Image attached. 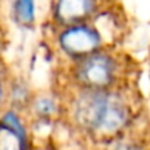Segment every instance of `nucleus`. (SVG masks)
<instances>
[{"mask_svg":"<svg viewBox=\"0 0 150 150\" xmlns=\"http://www.w3.org/2000/svg\"><path fill=\"white\" fill-rule=\"evenodd\" d=\"M65 91L44 90L34 93L25 116L38 125H54L65 119Z\"/></svg>","mask_w":150,"mask_h":150,"instance_id":"6","label":"nucleus"},{"mask_svg":"<svg viewBox=\"0 0 150 150\" xmlns=\"http://www.w3.org/2000/svg\"><path fill=\"white\" fill-rule=\"evenodd\" d=\"M2 49H3V33L0 30V52H2Z\"/></svg>","mask_w":150,"mask_h":150,"instance_id":"12","label":"nucleus"},{"mask_svg":"<svg viewBox=\"0 0 150 150\" xmlns=\"http://www.w3.org/2000/svg\"><path fill=\"white\" fill-rule=\"evenodd\" d=\"M128 75L127 56L116 47H105L83 60L65 66V88L113 90L128 86Z\"/></svg>","mask_w":150,"mask_h":150,"instance_id":"2","label":"nucleus"},{"mask_svg":"<svg viewBox=\"0 0 150 150\" xmlns=\"http://www.w3.org/2000/svg\"><path fill=\"white\" fill-rule=\"evenodd\" d=\"M50 44L63 66L83 60L87 56L109 47L93 21L52 28Z\"/></svg>","mask_w":150,"mask_h":150,"instance_id":"3","label":"nucleus"},{"mask_svg":"<svg viewBox=\"0 0 150 150\" xmlns=\"http://www.w3.org/2000/svg\"><path fill=\"white\" fill-rule=\"evenodd\" d=\"M11 15L19 28L33 30L37 22V2L35 0H12Z\"/></svg>","mask_w":150,"mask_h":150,"instance_id":"8","label":"nucleus"},{"mask_svg":"<svg viewBox=\"0 0 150 150\" xmlns=\"http://www.w3.org/2000/svg\"><path fill=\"white\" fill-rule=\"evenodd\" d=\"M0 150H31V134L24 112L9 106L0 112Z\"/></svg>","mask_w":150,"mask_h":150,"instance_id":"5","label":"nucleus"},{"mask_svg":"<svg viewBox=\"0 0 150 150\" xmlns=\"http://www.w3.org/2000/svg\"><path fill=\"white\" fill-rule=\"evenodd\" d=\"M65 91V121L81 135L106 144L128 134L138 116V97L128 86Z\"/></svg>","mask_w":150,"mask_h":150,"instance_id":"1","label":"nucleus"},{"mask_svg":"<svg viewBox=\"0 0 150 150\" xmlns=\"http://www.w3.org/2000/svg\"><path fill=\"white\" fill-rule=\"evenodd\" d=\"M9 78H11V75H9L8 66H6L5 60L2 59V56H0V84H6Z\"/></svg>","mask_w":150,"mask_h":150,"instance_id":"10","label":"nucleus"},{"mask_svg":"<svg viewBox=\"0 0 150 150\" xmlns=\"http://www.w3.org/2000/svg\"><path fill=\"white\" fill-rule=\"evenodd\" d=\"M6 94H8V106L25 113V110H27L33 96H34V91L30 87L28 81L16 77V78L8 80Z\"/></svg>","mask_w":150,"mask_h":150,"instance_id":"7","label":"nucleus"},{"mask_svg":"<svg viewBox=\"0 0 150 150\" xmlns=\"http://www.w3.org/2000/svg\"><path fill=\"white\" fill-rule=\"evenodd\" d=\"M103 146H105L103 150H150L143 143H140L138 140H132L128 135H124V137L113 140L110 143H106Z\"/></svg>","mask_w":150,"mask_h":150,"instance_id":"9","label":"nucleus"},{"mask_svg":"<svg viewBox=\"0 0 150 150\" xmlns=\"http://www.w3.org/2000/svg\"><path fill=\"white\" fill-rule=\"evenodd\" d=\"M8 108V94H6V84H0V112Z\"/></svg>","mask_w":150,"mask_h":150,"instance_id":"11","label":"nucleus"},{"mask_svg":"<svg viewBox=\"0 0 150 150\" xmlns=\"http://www.w3.org/2000/svg\"><path fill=\"white\" fill-rule=\"evenodd\" d=\"M105 9V0H52L50 28L93 21Z\"/></svg>","mask_w":150,"mask_h":150,"instance_id":"4","label":"nucleus"}]
</instances>
